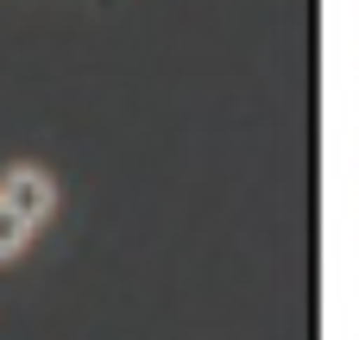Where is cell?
<instances>
[{"label":"cell","instance_id":"cell-1","mask_svg":"<svg viewBox=\"0 0 359 340\" xmlns=\"http://www.w3.org/2000/svg\"><path fill=\"white\" fill-rule=\"evenodd\" d=\"M0 202L13 208V215H25L32 227L50 215V202H57V189H50V177L44 170H32V164H19V170H6L0 177Z\"/></svg>","mask_w":359,"mask_h":340},{"label":"cell","instance_id":"cell-2","mask_svg":"<svg viewBox=\"0 0 359 340\" xmlns=\"http://www.w3.org/2000/svg\"><path fill=\"white\" fill-rule=\"evenodd\" d=\"M25 240H32V221H25V215H13V208L0 202V259H13Z\"/></svg>","mask_w":359,"mask_h":340}]
</instances>
